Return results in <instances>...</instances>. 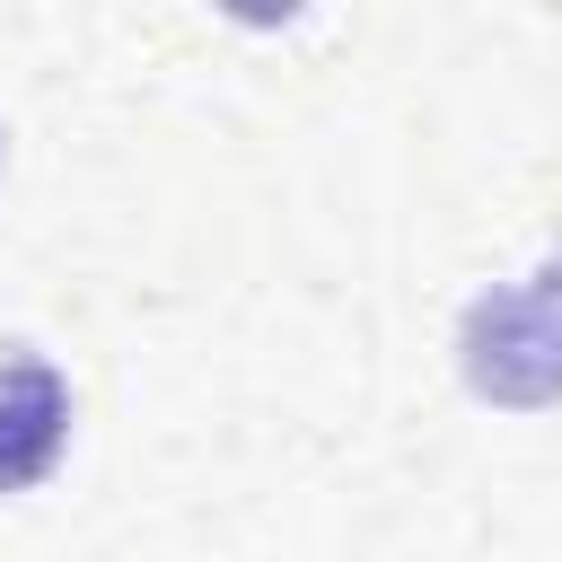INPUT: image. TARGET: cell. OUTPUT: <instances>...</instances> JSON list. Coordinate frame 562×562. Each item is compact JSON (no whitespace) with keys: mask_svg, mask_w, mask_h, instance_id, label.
<instances>
[{"mask_svg":"<svg viewBox=\"0 0 562 562\" xmlns=\"http://www.w3.org/2000/svg\"><path fill=\"white\" fill-rule=\"evenodd\" d=\"M465 386L509 404V413H536V404L562 395V272H536L518 290L474 299V316H465Z\"/></svg>","mask_w":562,"mask_h":562,"instance_id":"1","label":"cell"},{"mask_svg":"<svg viewBox=\"0 0 562 562\" xmlns=\"http://www.w3.org/2000/svg\"><path fill=\"white\" fill-rule=\"evenodd\" d=\"M61 439H70V386L44 360H9L0 369V492L44 483Z\"/></svg>","mask_w":562,"mask_h":562,"instance_id":"2","label":"cell"}]
</instances>
